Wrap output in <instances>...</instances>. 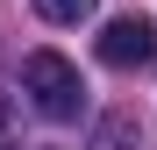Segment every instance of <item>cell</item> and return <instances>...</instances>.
<instances>
[{
	"instance_id": "4",
	"label": "cell",
	"mask_w": 157,
	"mask_h": 150,
	"mask_svg": "<svg viewBox=\"0 0 157 150\" xmlns=\"http://www.w3.org/2000/svg\"><path fill=\"white\" fill-rule=\"evenodd\" d=\"M93 7H100V0H36V14H43V21H86Z\"/></svg>"
},
{
	"instance_id": "5",
	"label": "cell",
	"mask_w": 157,
	"mask_h": 150,
	"mask_svg": "<svg viewBox=\"0 0 157 150\" xmlns=\"http://www.w3.org/2000/svg\"><path fill=\"white\" fill-rule=\"evenodd\" d=\"M0 150H14V100L0 93Z\"/></svg>"
},
{
	"instance_id": "2",
	"label": "cell",
	"mask_w": 157,
	"mask_h": 150,
	"mask_svg": "<svg viewBox=\"0 0 157 150\" xmlns=\"http://www.w3.org/2000/svg\"><path fill=\"white\" fill-rule=\"evenodd\" d=\"M93 50H100V64H114V71H150L157 64V21L150 14H114Z\"/></svg>"
},
{
	"instance_id": "1",
	"label": "cell",
	"mask_w": 157,
	"mask_h": 150,
	"mask_svg": "<svg viewBox=\"0 0 157 150\" xmlns=\"http://www.w3.org/2000/svg\"><path fill=\"white\" fill-rule=\"evenodd\" d=\"M21 93H29V107L43 121H78V107H86V79L57 50H29L21 57Z\"/></svg>"
},
{
	"instance_id": "3",
	"label": "cell",
	"mask_w": 157,
	"mask_h": 150,
	"mask_svg": "<svg viewBox=\"0 0 157 150\" xmlns=\"http://www.w3.org/2000/svg\"><path fill=\"white\" fill-rule=\"evenodd\" d=\"M136 143H143V114H136V107H114V114L93 129V150H136Z\"/></svg>"
}]
</instances>
